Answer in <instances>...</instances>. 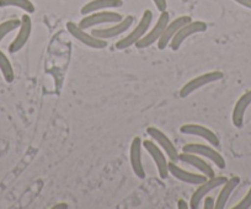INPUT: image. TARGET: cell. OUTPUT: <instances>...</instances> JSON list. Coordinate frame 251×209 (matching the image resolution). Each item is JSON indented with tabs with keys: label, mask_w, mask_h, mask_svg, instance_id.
<instances>
[{
	"label": "cell",
	"mask_w": 251,
	"mask_h": 209,
	"mask_svg": "<svg viewBox=\"0 0 251 209\" xmlns=\"http://www.w3.org/2000/svg\"><path fill=\"white\" fill-rule=\"evenodd\" d=\"M151 21H153V13L151 10H146L143 13V16L139 20V23H137V26L134 27V30L132 32H129L126 37L121 38L117 43H116V48L120 50L126 49V48H129L132 46L136 45L149 30V26L151 25Z\"/></svg>",
	"instance_id": "obj_1"
},
{
	"label": "cell",
	"mask_w": 251,
	"mask_h": 209,
	"mask_svg": "<svg viewBox=\"0 0 251 209\" xmlns=\"http://www.w3.org/2000/svg\"><path fill=\"white\" fill-rule=\"evenodd\" d=\"M123 19L121 14L116 13V11L110 10H101L91 13L89 15H85L78 23L83 30H88V28H93L99 25H105V23H120Z\"/></svg>",
	"instance_id": "obj_2"
},
{
	"label": "cell",
	"mask_w": 251,
	"mask_h": 209,
	"mask_svg": "<svg viewBox=\"0 0 251 209\" xmlns=\"http://www.w3.org/2000/svg\"><path fill=\"white\" fill-rule=\"evenodd\" d=\"M223 78H224V74L219 70L209 71V73H204L202 74V75L196 76V78H194L192 80L186 83L185 85L180 89V97L181 98L187 97V96H190L192 93L199 90V89L203 88V86L208 85V84L222 80Z\"/></svg>",
	"instance_id": "obj_3"
},
{
	"label": "cell",
	"mask_w": 251,
	"mask_h": 209,
	"mask_svg": "<svg viewBox=\"0 0 251 209\" xmlns=\"http://www.w3.org/2000/svg\"><path fill=\"white\" fill-rule=\"evenodd\" d=\"M183 153H192L211 160L218 169H226V160L223 156L212 146L200 143H188L182 148Z\"/></svg>",
	"instance_id": "obj_4"
},
{
	"label": "cell",
	"mask_w": 251,
	"mask_h": 209,
	"mask_svg": "<svg viewBox=\"0 0 251 209\" xmlns=\"http://www.w3.org/2000/svg\"><path fill=\"white\" fill-rule=\"evenodd\" d=\"M169 21H170V15H169L168 11L165 10L163 11V13H160V16H159L155 26H154L149 32H147L146 35H144L143 37H142L134 46H136L137 48H139V49H142V48L151 47V46H153L154 43L158 42L159 38L163 36Z\"/></svg>",
	"instance_id": "obj_5"
},
{
	"label": "cell",
	"mask_w": 251,
	"mask_h": 209,
	"mask_svg": "<svg viewBox=\"0 0 251 209\" xmlns=\"http://www.w3.org/2000/svg\"><path fill=\"white\" fill-rule=\"evenodd\" d=\"M66 26L68 32L71 33L75 40H78L79 42L83 43L84 46H86V47L95 48V49H103V48L107 47V41L101 40V38L95 37V36L91 35V33H88L85 30H83L80 26L76 25L75 23L68 21Z\"/></svg>",
	"instance_id": "obj_6"
},
{
	"label": "cell",
	"mask_w": 251,
	"mask_h": 209,
	"mask_svg": "<svg viewBox=\"0 0 251 209\" xmlns=\"http://www.w3.org/2000/svg\"><path fill=\"white\" fill-rule=\"evenodd\" d=\"M226 176H213L207 179L203 184L199 185V188L195 191V193L191 196V199H190V207L192 209H197L201 204L202 199L207 196L211 191L218 188V187L223 186L226 182Z\"/></svg>",
	"instance_id": "obj_7"
},
{
	"label": "cell",
	"mask_w": 251,
	"mask_h": 209,
	"mask_svg": "<svg viewBox=\"0 0 251 209\" xmlns=\"http://www.w3.org/2000/svg\"><path fill=\"white\" fill-rule=\"evenodd\" d=\"M143 148L148 151L149 155L151 156L153 162L155 163V166L158 169L159 176L161 180H166L170 175L169 172V163L166 160V154L161 150L160 146L155 144L153 140H144L143 141Z\"/></svg>",
	"instance_id": "obj_8"
},
{
	"label": "cell",
	"mask_w": 251,
	"mask_h": 209,
	"mask_svg": "<svg viewBox=\"0 0 251 209\" xmlns=\"http://www.w3.org/2000/svg\"><path fill=\"white\" fill-rule=\"evenodd\" d=\"M207 28H208V26H207V23H203V21H190L188 23L183 25L173 37V40H171L170 42L171 49L177 50L186 38H188L192 35H196V33L206 32Z\"/></svg>",
	"instance_id": "obj_9"
},
{
	"label": "cell",
	"mask_w": 251,
	"mask_h": 209,
	"mask_svg": "<svg viewBox=\"0 0 251 209\" xmlns=\"http://www.w3.org/2000/svg\"><path fill=\"white\" fill-rule=\"evenodd\" d=\"M134 23V18L132 15L126 16L123 18L120 23H113L112 26H108V27H102V28H94L91 31V35H94L95 37L101 38V40H108V38L117 37V36L122 35L126 31L128 30Z\"/></svg>",
	"instance_id": "obj_10"
},
{
	"label": "cell",
	"mask_w": 251,
	"mask_h": 209,
	"mask_svg": "<svg viewBox=\"0 0 251 209\" xmlns=\"http://www.w3.org/2000/svg\"><path fill=\"white\" fill-rule=\"evenodd\" d=\"M147 134H149L151 138L163 149V151H165L166 156H168L171 162H178V155H180V154H178L175 144L169 139V137L166 136L164 132L155 128V127H148V128H147Z\"/></svg>",
	"instance_id": "obj_11"
},
{
	"label": "cell",
	"mask_w": 251,
	"mask_h": 209,
	"mask_svg": "<svg viewBox=\"0 0 251 209\" xmlns=\"http://www.w3.org/2000/svg\"><path fill=\"white\" fill-rule=\"evenodd\" d=\"M31 32H32V20L28 16V14H25L21 18V23L20 27H19L18 35H16V37L14 38V41L9 46V52L14 54L23 49L26 43H27V41L30 40Z\"/></svg>",
	"instance_id": "obj_12"
},
{
	"label": "cell",
	"mask_w": 251,
	"mask_h": 209,
	"mask_svg": "<svg viewBox=\"0 0 251 209\" xmlns=\"http://www.w3.org/2000/svg\"><path fill=\"white\" fill-rule=\"evenodd\" d=\"M180 132L182 134H187V136L200 137V138L207 140L213 146L221 145V140H219L218 136H217L213 131H211V129L207 128V127L201 126V124H194V123L183 124V126L180 127Z\"/></svg>",
	"instance_id": "obj_13"
},
{
	"label": "cell",
	"mask_w": 251,
	"mask_h": 209,
	"mask_svg": "<svg viewBox=\"0 0 251 209\" xmlns=\"http://www.w3.org/2000/svg\"><path fill=\"white\" fill-rule=\"evenodd\" d=\"M190 21H192L191 16L185 15V16H178V18H176L174 21L169 23L168 26L165 27V31H164L163 36H161V37L159 38L158 42H156L158 43L159 49L160 50L165 49V48L168 47V45H170L171 40H173L174 36L176 35V32H177L183 25L190 23Z\"/></svg>",
	"instance_id": "obj_14"
},
{
	"label": "cell",
	"mask_w": 251,
	"mask_h": 209,
	"mask_svg": "<svg viewBox=\"0 0 251 209\" xmlns=\"http://www.w3.org/2000/svg\"><path fill=\"white\" fill-rule=\"evenodd\" d=\"M142 146H143V140L139 137L133 138L131 143V149H129V159H131V165L134 175L138 179L143 180L146 179V170L142 164Z\"/></svg>",
	"instance_id": "obj_15"
},
{
	"label": "cell",
	"mask_w": 251,
	"mask_h": 209,
	"mask_svg": "<svg viewBox=\"0 0 251 209\" xmlns=\"http://www.w3.org/2000/svg\"><path fill=\"white\" fill-rule=\"evenodd\" d=\"M178 160L183 164H188L194 166L195 169L199 170L201 174H203L207 179L209 177H213L214 176V170L206 160L202 158V156L196 155V154H192V153H182L178 155Z\"/></svg>",
	"instance_id": "obj_16"
},
{
	"label": "cell",
	"mask_w": 251,
	"mask_h": 209,
	"mask_svg": "<svg viewBox=\"0 0 251 209\" xmlns=\"http://www.w3.org/2000/svg\"><path fill=\"white\" fill-rule=\"evenodd\" d=\"M169 172H170L175 179L180 180V181L188 185H201L207 180V177L204 176L203 174H194V172L186 171V170L177 166L174 162L169 163Z\"/></svg>",
	"instance_id": "obj_17"
},
{
	"label": "cell",
	"mask_w": 251,
	"mask_h": 209,
	"mask_svg": "<svg viewBox=\"0 0 251 209\" xmlns=\"http://www.w3.org/2000/svg\"><path fill=\"white\" fill-rule=\"evenodd\" d=\"M251 105V90H248L239 97L236 101L235 106L233 109V115H231V121H233L234 127L241 128L244 124V116L248 110V107Z\"/></svg>",
	"instance_id": "obj_18"
},
{
	"label": "cell",
	"mask_w": 251,
	"mask_h": 209,
	"mask_svg": "<svg viewBox=\"0 0 251 209\" xmlns=\"http://www.w3.org/2000/svg\"><path fill=\"white\" fill-rule=\"evenodd\" d=\"M123 5L122 0H91L89 3L81 8L80 13L81 15H89L91 13L101 10H107V9H115L120 8Z\"/></svg>",
	"instance_id": "obj_19"
},
{
	"label": "cell",
	"mask_w": 251,
	"mask_h": 209,
	"mask_svg": "<svg viewBox=\"0 0 251 209\" xmlns=\"http://www.w3.org/2000/svg\"><path fill=\"white\" fill-rule=\"evenodd\" d=\"M239 184H240V177H238V176H233V177H230V179L226 180V182L223 185L221 192H219L218 197H217L214 208L216 209L226 208V202L229 201L231 193H233L234 189L239 186Z\"/></svg>",
	"instance_id": "obj_20"
},
{
	"label": "cell",
	"mask_w": 251,
	"mask_h": 209,
	"mask_svg": "<svg viewBox=\"0 0 251 209\" xmlns=\"http://www.w3.org/2000/svg\"><path fill=\"white\" fill-rule=\"evenodd\" d=\"M8 6H15L27 14H33L36 11L35 5L31 0H0V8H8Z\"/></svg>",
	"instance_id": "obj_21"
},
{
	"label": "cell",
	"mask_w": 251,
	"mask_h": 209,
	"mask_svg": "<svg viewBox=\"0 0 251 209\" xmlns=\"http://www.w3.org/2000/svg\"><path fill=\"white\" fill-rule=\"evenodd\" d=\"M0 71H1V74H3L6 83H13L14 79H15L14 68L13 66H11L9 58L5 56V53H4L3 50H0Z\"/></svg>",
	"instance_id": "obj_22"
},
{
	"label": "cell",
	"mask_w": 251,
	"mask_h": 209,
	"mask_svg": "<svg viewBox=\"0 0 251 209\" xmlns=\"http://www.w3.org/2000/svg\"><path fill=\"white\" fill-rule=\"evenodd\" d=\"M21 20L19 19H10V20H6L4 23H0V42L6 37L10 32L18 30L20 27Z\"/></svg>",
	"instance_id": "obj_23"
},
{
	"label": "cell",
	"mask_w": 251,
	"mask_h": 209,
	"mask_svg": "<svg viewBox=\"0 0 251 209\" xmlns=\"http://www.w3.org/2000/svg\"><path fill=\"white\" fill-rule=\"evenodd\" d=\"M251 207V187L249 188V191L246 192L245 197L239 202L236 206H234V209H248Z\"/></svg>",
	"instance_id": "obj_24"
},
{
	"label": "cell",
	"mask_w": 251,
	"mask_h": 209,
	"mask_svg": "<svg viewBox=\"0 0 251 209\" xmlns=\"http://www.w3.org/2000/svg\"><path fill=\"white\" fill-rule=\"evenodd\" d=\"M153 3L155 4L156 9H158L160 13L165 11L166 8H168V1H166V0H153Z\"/></svg>",
	"instance_id": "obj_25"
},
{
	"label": "cell",
	"mask_w": 251,
	"mask_h": 209,
	"mask_svg": "<svg viewBox=\"0 0 251 209\" xmlns=\"http://www.w3.org/2000/svg\"><path fill=\"white\" fill-rule=\"evenodd\" d=\"M214 204H216V201L212 197H206L204 198V209H213Z\"/></svg>",
	"instance_id": "obj_26"
},
{
	"label": "cell",
	"mask_w": 251,
	"mask_h": 209,
	"mask_svg": "<svg viewBox=\"0 0 251 209\" xmlns=\"http://www.w3.org/2000/svg\"><path fill=\"white\" fill-rule=\"evenodd\" d=\"M235 3H238L239 5L244 6L246 9H250L251 10V0H234Z\"/></svg>",
	"instance_id": "obj_27"
},
{
	"label": "cell",
	"mask_w": 251,
	"mask_h": 209,
	"mask_svg": "<svg viewBox=\"0 0 251 209\" xmlns=\"http://www.w3.org/2000/svg\"><path fill=\"white\" fill-rule=\"evenodd\" d=\"M177 208L178 209H187L188 208L187 202L183 201V199H180V201L177 202Z\"/></svg>",
	"instance_id": "obj_28"
},
{
	"label": "cell",
	"mask_w": 251,
	"mask_h": 209,
	"mask_svg": "<svg viewBox=\"0 0 251 209\" xmlns=\"http://www.w3.org/2000/svg\"><path fill=\"white\" fill-rule=\"evenodd\" d=\"M53 209H68V204L67 203H58L55 206H53Z\"/></svg>",
	"instance_id": "obj_29"
}]
</instances>
